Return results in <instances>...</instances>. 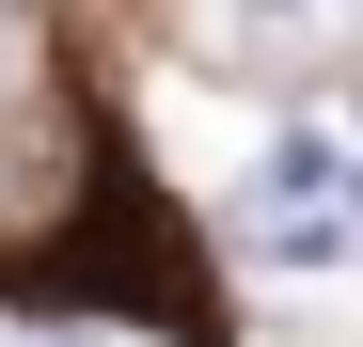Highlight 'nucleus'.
Returning <instances> with one entry per match:
<instances>
[{"instance_id": "1", "label": "nucleus", "mask_w": 363, "mask_h": 347, "mask_svg": "<svg viewBox=\"0 0 363 347\" xmlns=\"http://www.w3.org/2000/svg\"><path fill=\"white\" fill-rule=\"evenodd\" d=\"M332 190H347V158H332V142H284V158L253 174V253H269V268H332V253H347V205H332Z\"/></svg>"}, {"instance_id": "2", "label": "nucleus", "mask_w": 363, "mask_h": 347, "mask_svg": "<svg viewBox=\"0 0 363 347\" xmlns=\"http://www.w3.org/2000/svg\"><path fill=\"white\" fill-rule=\"evenodd\" d=\"M237 47H269V64H332L347 47V0H221Z\"/></svg>"}]
</instances>
